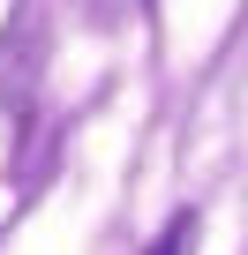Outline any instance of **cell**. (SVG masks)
Wrapping results in <instances>:
<instances>
[{
	"label": "cell",
	"instance_id": "1",
	"mask_svg": "<svg viewBox=\"0 0 248 255\" xmlns=\"http://www.w3.org/2000/svg\"><path fill=\"white\" fill-rule=\"evenodd\" d=\"M188 240H196V218H173V225L158 233V248H151V255H188Z\"/></svg>",
	"mask_w": 248,
	"mask_h": 255
}]
</instances>
